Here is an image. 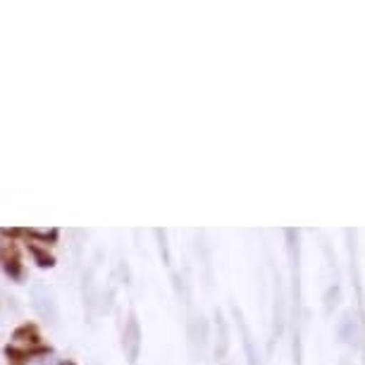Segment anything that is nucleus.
<instances>
[{"label":"nucleus","instance_id":"f257e3e1","mask_svg":"<svg viewBox=\"0 0 365 365\" xmlns=\"http://www.w3.org/2000/svg\"><path fill=\"white\" fill-rule=\"evenodd\" d=\"M31 299H34V306H36V311L43 315L48 320H58V303H55L53 294L48 292V287L43 284H34L31 287Z\"/></svg>","mask_w":365,"mask_h":365},{"label":"nucleus","instance_id":"f03ea898","mask_svg":"<svg viewBox=\"0 0 365 365\" xmlns=\"http://www.w3.org/2000/svg\"><path fill=\"white\" fill-rule=\"evenodd\" d=\"M125 349L129 351V356H132V361L139 354V325H136V320L132 318L129 320V325L125 329Z\"/></svg>","mask_w":365,"mask_h":365}]
</instances>
